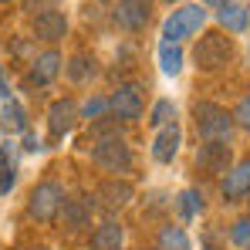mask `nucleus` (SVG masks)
<instances>
[{"mask_svg":"<svg viewBox=\"0 0 250 250\" xmlns=\"http://www.w3.org/2000/svg\"><path fill=\"white\" fill-rule=\"evenodd\" d=\"M193 119H196V132L203 135V142H230L233 132V115L213 102H196L193 105Z\"/></svg>","mask_w":250,"mask_h":250,"instance_id":"nucleus-1","label":"nucleus"},{"mask_svg":"<svg viewBox=\"0 0 250 250\" xmlns=\"http://www.w3.org/2000/svg\"><path fill=\"white\" fill-rule=\"evenodd\" d=\"M230 58H233V41L223 31H207L193 47V61L203 71H220Z\"/></svg>","mask_w":250,"mask_h":250,"instance_id":"nucleus-2","label":"nucleus"},{"mask_svg":"<svg viewBox=\"0 0 250 250\" xmlns=\"http://www.w3.org/2000/svg\"><path fill=\"white\" fill-rule=\"evenodd\" d=\"M203 24H207V10H203L200 3H186V7L172 10L166 21H163V41L179 44L183 38L196 34V31H200Z\"/></svg>","mask_w":250,"mask_h":250,"instance_id":"nucleus-3","label":"nucleus"},{"mask_svg":"<svg viewBox=\"0 0 250 250\" xmlns=\"http://www.w3.org/2000/svg\"><path fill=\"white\" fill-rule=\"evenodd\" d=\"M61 203H64V189L58 183H38L27 196V213L41 223H51L61 213Z\"/></svg>","mask_w":250,"mask_h":250,"instance_id":"nucleus-4","label":"nucleus"},{"mask_svg":"<svg viewBox=\"0 0 250 250\" xmlns=\"http://www.w3.org/2000/svg\"><path fill=\"white\" fill-rule=\"evenodd\" d=\"M95 166L108 169V172H128L132 169V149L125 146V139H108V142H95L91 149Z\"/></svg>","mask_w":250,"mask_h":250,"instance_id":"nucleus-5","label":"nucleus"},{"mask_svg":"<svg viewBox=\"0 0 250 250\" xmlns=\"http://www.w3.org/2000/svg\"><path fill=\"white\" fill-rule=\"evenodd\" d=\"M108 108L115 112L119 122H135L142 115V91H139V84H119V91L108 98Z\"/></svg>","mask_w":250,"mask_h":250,"instance_id":"nucleus-6","label":"nucleus"},{"mask_svg":"<svg viewBox=\"0 0 250 250\" xmlns=\"http://www.w3.org/2000/svg\"><path fill=\"white\" fill-rule=\"evenodd\" d=\"M196 163L207 172H223L227 176L233 169V149H230V142H203L196 149Z\"/></svg>","mask_w":250,"mask_h":250,"instance_id":"nucleus-7","label":"nucleus"},{"mask_svg":"<svg viewBox=\"0 0 250 250\" xmlns=\"http://www.w3.org/2000/svg\"><path fill=\"white\" fill-rule=\"evenodd\" d=\"M95 200H98V207L105 209V213H119L122 207H128V200H132V183H125V179H105L98 189H95Z\"/></svg>","mask_w":250,"mask_h":250,"instance_id":"nucleus-8","label":"nucleus"},{"mask_svg":"<svg viewBox=\"0 0 250 250\" xmlns=\"http://www.w3.org/2000/svg\"><path fill=\"white\" fill-rule=\"evenodd\" d=\"M75 122H78V105H75L71 98H58V102L47 108V128H51L54 139L68 135V132L75 128Z\"/></svg>","mask_w":250,"mask_h":250,"instance_id":"nucleus-9","label":"nucleus"},{"mask_svg":"<svg viewBox=\"0 0 250 250\" xmlns=\"http://www.w3.org/2000/svg\"><path fill=\"white\" fill-rule=\"evenodd\" d=\"M149 14H152V0H119L115 21L128 31H142L149 24Z\"/></svg>","mask_w":250,"mask_h":250,"instance_id":"nucleus-10","label":"nucleus"},{"mask_svg":"<svg viewBox=\"0 0 250 250\" xmlns=\"http://www.w3.org/2000/svg\"><path fill=\"white\" fill-rule=\"evenodd\" d=\"M179 142H183L179 125L176 122L163 125V128L156 132V139H152V159H156V163H172L176 152H179Z\"/></svg>","mask_w":250,"mask_h":250,"instance_id":"nucleus-11","label":"nucleus"},{"mask_svg":"<svg viewBox=\"0 0 250 250\" xmlns=\"http://www.w3.org/2000/svg\"><path fill=\"white\" fill-rule=\"evenodd\" d=\"M34 34L41 38V41H61L64 34H68V17L61 14V10H44L34 17Z\"/></svg>","mask_w":250,"mask_h":250,"instance_id":"nucleus-12","label":"nucleus"},{"mask_svg":"<svg viewBox=\"0 0 250 250\" xmlns=\"http://www.w3.org/2000/svg\"><path fill=\"white\" fill-rule=\"evenodd\" d=\"M247 193H250V159H244L223 176V200H244Z\"/></svg>","mask_w":250,"mask_h":250,"instance_id":"nucleus-13","label":"nucleus"},{"mask_svg":"<svg viewBox=\"0 0 250 250\" xmlns=\"http://www.w3.org/2000/svg\"><path fill=\"white\" fill-rule=\"evenodd\" d=\"M61 64H64V58H61L58 51H44V54H38V58H34V68H31V82H38V84L54 82V78L61 75Z\"/></svg>","mask_w":250,"mask_h":250,"instance_id":"nucleus-14","label":"nucleus"},{"mask_svg":"<svg viewBox=\"0 0 250 250\" xmlns=\"http://www.w3.org/2000/svg\"><path fill=\"white\" fill-rule=\"evenodd\" d=\"M122 227L115 223V220H105V223H98L95 227V233H91V250H122Z\"/></svg>","mask_w":250,"mask_h":250,"instance_id":"nucleus-15","label":"nucleus"},{"mask_svg":"<svg viewBox=\"0 0 250 250\" xmlns=\"http://www.w3.org/2000/svg\"><path fill=\"white\" fill-rule=\"evenodd\" d=\"M220 27L230 31V34H244L250 27V10L244 3H233V0H230V3L220 10Z\"/></svg>","mask_w":250,"mask_h":250,"instance_id":"nucleus-16","label":"nucleus"},{"mask_svg":"<svg viewBox=\"0 0 250 250\" xmlns=\"http://www.w3.org/2000/svg\"><path fill=\"white\" fill-rule=\"evenodd\" d=\"M61 220L68 230H84L91 223V207L84 200H64L61 203Z\"/></svg>","mask_w":250,"mask_h":250,"instance_id":"nucleus-17","label":"nucleus"},{"mask_svg":"<svg viewBox=\"0 0 250 250\" xmlns=\"http://www.w3.org/2000/svg\"><path fill=\"white\" fill-rule=\"evenodd\" d=\"M159 68L169 78H176L183 71V51H179V44H169V41L159 44Z\"/></svg>","mask_w":250,"mask_h":250,"instance_id":"nucleus-18","label":"nucleus"},{"mask_svg":"<svg viewBox=\"0 0 250 250\" xmlns=\"http://www.w3.org/2000/svg\"><path fill=\"white\" fill-rule=\"evenodd\" d=\"M14 179H17L14 152H10V146H0V196H7L14 189Z\"/></svg>","mask_w":250,"mask_h":250,"instance_id":"nucleus-19","label":"nucleus"},{"mask_svg":"<svg viewBox=\"0 0 250 250\" xmlns=\"http://www.w3.org/2000/svg\"><path fill=\"white\" fill-rule=\"evenodd\" d=\"M156 250H193V247H189V237L179 227H163L159 237H156Z\"/></svg>","mask_w":250,"mask_h":250,"instance_id":"nucleus-20","label":"nucleus"},{"mask_svg":"<svg viewBox=\"0 0 250 250\" xmlns=\"http://www.w3.org/2000/svg\"><path fill=\"white\" fill-rule=\"evenodd\" d=\"M91 135L98 139V142H108V139H122V122L119 119H95L91 122Z\"/></svg>","mask_w":250,"mask_h":250,"instance_id":"nucleus-21","label":"nucleus"},{"mask_svg":"<svg viewBox=\"0 0 250 250\" xmlns=\"http://www.w3.org/2000/svg\"><path fill=\"white\" fill-rule=\"evenodd\" d=\"M179 213H183V220L200 216V213H203V193H196V189H183V193H179Z\"/></svg>","mask_w":250,"mask_h":250,"instance_id":"nucleus-22","label":"nucleus"},{"mask_svg":"<svg viewBox=\"0 0 250 250\" xmlns=\"http://www.w3.org/2000/svg\"><path fill=\"white\" fill-rule=\"evenodd\" d=\"M176 122V105L169 102V98H159L156 105H152V115H149V125H156V128H163V125Z\"/></svg>","mask_w":250,"mask_h":250,"instance_id":"nucleus-23","label":"nucleus"},{"mask_svg":"<svg viewBox=\"0 0 250 250\" xmlns=\"http://www.w3.org/2000/svg\"><path fill=\"white\" fill-rule=\"evenodd\" d=\"M91 71H95V68H91V61L82 58V54H78V58H71V61L64 64V75H68L71 82H84V78H91Z\"/></svg>","mask_w":250,"mask_h":250,"instance_id":"nucleus-24","label":"nucleus"},{"mask_svg":"<svg viewBox=\"0 0 250 250\" xmlns=\"http://www.w3.org/2000/svg\"><path fill=\"white\" fill-rule=\"evenodd\" d=\"M230 240H233L237 247H250V216H247V220H237V223H233Z\"/></svg>","mask_w":250,"mask_h":250,"instance_id":"nucleus-25","label":"nucleus"},{"mask_svg":"<svg viewBox=\"0 0 250 250\" xmlns=\"http://www.w3.org/2000/svg\"><path fill=\"white\" fill-rule=\"evenodd\" d=\"M7 122L14 125V128H21V132L27 128V119H24V108H21V105H17L14 98L7 102Z\"/></svg>","mask_w":250,"mask_h":250,"instance_id":"nucleus-26","label":"nucleus"},{"mask_svg":"<svg viewBox=\"0 0 250 250\" xmlns=\"http://www.w3.org/2000/svg\"><path fill=\"white\" fill-rule=\"evenodd\" d=\"M233 122L240 125L244 132H250V95H247V98H240V105L233 108Z\"/></svg>","mask_w":250,"mask_h":250,"instance_id":"nucleus-27","label":"nucleus"},{"mask_svg":"<svg viewBox=\"0 0 250 250\" xmlns=\"http://www.w3.org/2000/svg\"><path fill=\"white\" fill-rule=\"evenodd\" d=\"M82 112L88 115V119H105V112H108V102H105V98H88Z\"/></svg>","mask_w":250,"mask_h":250,"instance_id":"nucleus-28","label":"nucleus"},{"mask_svg":"<svg viewBox=\"0 0 250 250\" xmlns=\"http://www.w3.org/2000/svg\"><path fill=\"white\" fill-rule=\"evenodd\" d=\"M24 149H31V152H34V149H41V142H38V139L27 132V135H24Z\"/></svg>","mask_w":250,"mask_h":250,"instance_id":"nucleus-29","label":"nucleus"},{"mask_svg":"<svg viewBox=\"0 0 250 250\" xmlns=\"http://www.w3.org/2000/svg\"><path fill=\"white\" fill-rule=\"evenodd\" d=\"M0 98L10 102V84H7V78H3V71H0Z\"/></svg>","mask_w":250,"mask_h":250,"instance_id":"nucleus-30","label":"nucleus"},{"mask_svg":"<svg viewBox=\"0 0 250 250\" xmlns=\"http://www.w3.org/2000/svg\"><path fill=\"white\" fill-rule=\"evenodd\" d=\"M203 3H209V7H220V10H223V7H227L230 0H203Z\"/></svg>","mask_w":250,"mask_h":250,"instance_id":"nucleus-31","label":"nucleus"},{"mask_svg":"<svg viewBox=\"0 0 250 250\" xmlns=\"http://www.w3.org/2000/svg\"><path fill=\"white\" fill-rule=\"evenodd\" d=\"M0 3H10V0H0Z\"/></svg>","mask_w":250,"mask_h":250,"instance_id":"nucleus-32","label":"nucleus"},{"mask_svg":"<svg viewBox=\"0 0 250 250\" xmlns=\"http://www.w3.org/2000/svg\"><path fill=\"white\" fill-rule=\"evenodd\" d=\"M34 250H44V247H34Z\"/></svg>","mask_w":250,"mask_h":250,"instance_id":"nucleus-33","label":"nucleus"},{"mask_svg":"<svg viewBox=\"0 0 250 250\" xmlns=\"http://www.w3.org/2000/svg\"><path fill=\"white\" fill-rule=\"evenodd\" d=\"M247 250H250V247H247Z\"/></svg>","mask_w":250,"mask_h":250,"instance_id":"nucleus-34","label":"nucleus"}]
</instances>
